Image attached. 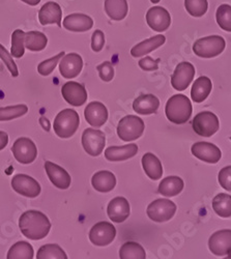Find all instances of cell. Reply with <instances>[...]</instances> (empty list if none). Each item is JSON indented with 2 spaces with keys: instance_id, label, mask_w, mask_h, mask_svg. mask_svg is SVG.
I'll return each mask as SVG.
<instances>
[{
  "instance_id": "5b68a950",
  "label": "cell",
  "mask_w": 231,
  "mask_h": 259,
  "mask_svg": "<svg viewBox=\"0 0 231 259\" xmlns=\"http://www.w3.org/2000/svg\"><path fill=\"white\" fill-rule=\"evenodd\" d=\"M143 120L135 115H128L120 119L117 125V135L123 141H133L140 138L144 132Z\"/></svg>"
},
{
  "instance_id": "836d02e7",
  "label": "cell",
  "mask_w": 231,
  "mask_h": 259,
  "mask_svg": "<svg viewBox=\"0 0 231 259\" xmlns=\"http://www.w3.org/2000/svg\"><path fill=\"white\" fill-rule=\"evenodd\" d=\"M121 259H145L146 253L141 245L135 242H128L121 246L119 250Z\"/></svg>"
},
{
  "instance_id": "8992f818",
  "label": "cell",
  "mask_w": 231,
  "mask_h": 259,
  "mask_svg": "<svg viewBox=\"0 0 231 259\" xmlns=\"http://www.w3.org/2000/svg\"><path fill=\"white\" fill-rule=\"evenodd\" d=\"M176 211V205L169 199L162 198L153 201L148 206V215L151 220L158 223L169 221L173 218Z\"/></svg>"
},
{
  "instance_id": "3957f363",
  "label": "cell",
  "mask_w": 231,
  "mask_h": 259,
  "mask_svg": "<svg viewBox=\"0 0 231 259\" xmlns=\"http://www.w3.org/2000/svg\"><path fill=\"white\" fill-rule=\"evenodd\" d=\"M79 124V114L74 109H65L56 115L53 127L55 134L58 137L62 139H68L77 132Z\"/></svg>"
},
{
  "instance_id": "f907efd6",
  "label": "cell",
  "mask_w": 231,
  "mask_h": 259,
  "mask_svg": "<svg viewBox=\"0 0 231 259\" xmlns=\"http://www.w3.org/2000/svg\"><path fill=\"white\" fill-rule=\"evenodd\" d=\"M229 138H230V140H231V133H230V136H229Z\"/></svg>"
},
{
  "instance_id": "5bb4252c",
  "label": "cell",
  "mask_w": 231,
  "mask_h": 259,
  "mask_svg": "<svg viewBox=\"0 0 231 259\" xmlns=\"http://www.w3.org/2000/svg\"><path fill=\"white\" fill-rule=\"evenodd\" d=\"M208 248L219 257L231 255V229L219 230L212 234L208 240Z\"/></svg>"
},
{
  "instance_id": "d6a6232c",
  "label": "cell",
  "mask_w": 231,
  "mask_h": 259,
  "mask_svg": "<svg viewBox=\"0 0 231 259\" xmlns=\"http://www.w3.org/2000/svg\"><path fill=\"white\" fill-rule=\"evenodd\" d=\"M213 208L222 218L231 217V196L225 193H220L213 199Z\"/></svg>"
},
{
  "instance_id": "d590c367",
  "label": "cell",
  "mask_w": 231,
  "mask_h": 259,
  "mask_svg": "<svg viewBox=\"0 0 231 259\" xmlns=\"http://www.w3.org/2000/svg\"><path fill=\"white\" fill-rule=\"evenodd\" d=\"M25 53V32L16 29L12 34L11 54L13 57L21 58Z\"/></svg>"
},
{
  "instance_id": "f546056e",
  "label": "cell",
  "mask_w": 231,
  "mask_h": 259,
  "mask_svg": "<svg viewBox=\"0 0 231 259\" xmlns=\"http://www.w3.org/2000/svg\"><path fill=\"white\" fill-rule=\"evenodd\" d=\"M183 181L178 177H168L159 185V193L164 197H174L182 191Z\"/></svg>"
},
{
  "instance_id": "44dd1931",
  "label": "cell",
  "mask_w": 231,
  "mask_h": 259,
  "mask_svg": "<svg viewBox=\"0 0 231 259\" xmlns=\"http://www.w3.org/2000/svg\"><path fill=\"white\" fill-rule=\"evenodd\" d=\"M62 25L69 31L85 32L93 28L94 20L84 14H71L65 18Z\"/></svg>"
},
{
  "instance_id": "52a82bcc",
  "label": "cell",
  "mask_w": 231,
  "mask_h": 259,
  "mask_svg": "<svg viewBox=\"0 0 231 259\" xmlns=\"http://www.w3.org/2000/svg\"><path fill=\"white\" fill-rule=\"evenodd\" d=\"M195 133L202 137H211L219 131V119L216 114L209 111L198 113L192 122Z\"/></svg>"
},
{
  "instance_id": "681fc988",
  "label": "cell",
  "mask_w": 231,
  "mask_h": 259,
  "mask_svg": "<svg viewBox=\"0 0 231 259\" xmlns=\"http://www.w3.org/2000/svg\"><path fill=\"white\" fill-rule=\"evenodd\" d=\"M151 2L154 4V5H157V4H159L161 0H151Z\"/></svg>"
},
{
  "instance_id": "9c48e42d",
  "label": "cell",
  "mask_w": 231,
  "mask_h": 259,
  "mask_svg": "<svg viewBox=\"0 0 231 259\" xmlns=\"http://www.w3.org/2000/svg\"><path fill=\"white\" fill-rule=\"evenodd\" d=\"M15 159L21 164H31L37 156V149L34 142L26 137L17 139L12 147Z\"/></svg>"
},
{
  "instance_id": "2e32d148",
  "label": "cell",
  "mask_w": 231,
  "mask_h": 259,
  "mask_svg": "<svg viewBox=\"0 0 231 259\" xmlns=\"http://www.w3.org/2000/svg\"><path fill=\"white\" fill-rule=\"evenodd\" d=\"M61 94L70 105L75 107L82 106L87 100V92L84 85L74 81L67 82L62 86Z\"/></svg>"
},
{
  "instance_id": "ab89813d",
  "label": "cell",
  "mask_w": 231,
  "mask_h": 259,
  "mask_svg": "<svg viewBox=\"0 0 231 259\" xmlns=\"http://www.w3.org/2000/svg\"><path fill=\"white\" fill-rule=\"evenodd\" d=\"M64 55H65V52H60L59 54L55 55L54 57H52L50 59L41 61L37 67L38 73L41 76H49L54 71V69L56 68V66L59 62V60L62 58V56H64Z\"/></svg>"
},
{
  "instance_id": "f6af8a7d",
  "label": "cell",
  "mask_w": 231,
  "mask_h": 259,
  "mask_svg": "<svg viewBox=\"0 0 231 259\" xmlns=\"http://www.w3.org/2000/svg\"><path fill=\"white\" fill-rule=\"evenodd\" d=\"M105 45V34L102 30L97 29L91 36V49L95 52H100Z\"/></svg>"
},
{
  "instance_id": "b9f144b4",
  "label": "cell",
  "mask_w": 231,
  "mask_h": 259,
  "mask_svg": "<svg viewBox=\"0 0 231 259\" xmlns=\"http://www.w3.org/2000/svg\"><path fill=\"white\" fill-rule=\"evenodd\" d=\"M100 78L105 82H110L114 77V68L110 61H104L97 67Z\"/></svg>"
},
{
  "instance_id": "9a60e30c",
  "label": "cell",
  "mask_w": 231,
  "mask_h": 259,
  "mask_svg": "<svg viewBox=\"0 0 231 259\" xmlns=\"http://www.w3.org/2000/svg\"><path fill=\"white\" fill-rule=\"evenodd\" d=\"M191 152L197 159L209 164L218 163L222 157L220 148L211 142H196L192 145Z\"/></svg>"
},
{
  "instance_id": "f1b7e54d",
  "label": "cell",
  "mask_w": 231,
  "mask_h": 259,
  "mask_svg": "<svg viewBox=\"0 0 231 259\" xmlns=\"http://www.w3.org/2000/svg\"><path fill=\"white\" fill-rule=\"evenodd\" d=\"M212 90L213 84L211 79L205 76H201L195 80L192 86L191 98L195 103H201L209 96Z\"/></svg>"
},
{
  "instance_id": "bcb514c9",
  "label": "cell",
  "mask_w": 231,
  "mask_h": 259,
  "mask_svg": "<svg viewBox=\"0 0 231 259\" xmlns=\"http://www.w3.org/2000/svg\"><path fill=\"white\" fill-rule=\"evenodd\" d=\"M9 143V135L6 132L0 131V150H3L5 147H7Z\"/></svg>"
},
{
  "instance_id": "7dc6e473",
  "label": "cell",
  "mask_w": 231,
  "mask_h": 259,
  "mask_svg": "<svg viewBox=\"0 0 231 259\" xmlns=\"http://www.w3.org/2000/svg\"><path fill=\"white\" fill-rule=\"evenodd\" d=\"M39 122H40L41 126L45 128V131H47V132L50 131V122H49V120L46 117H40Z\"/></svg>"
},
{
  "instance_id": "74e56055",
  "label": "cell",
  "mask_w": 231,
  "mask_h": 259,
  "mask_svg": "<svg viewBox=\"0 0 231 259\" xmlns=\"http://www.w3.org/2000/svg\"><path fill=\"white\" fill-rule=\"evenodd\" d=\"M216 20L223 30L231 32V6L221 5L217 9Z\"/></svg>"
},
{
  "instance_id": "4dcf8cb0",
  "label": "cell",
  "mask_w": 231,
  "mask_h": 259,
  "mask_svg": "<svg viewBox=\"0 0 231 259\" xmlns=\"http://www.w3.org/2000/svg\"><path fill=\"white\" fill-rule=\"evenodd\" d=\"M48 44L47 36L39 31L25 32V48L30 51L37 52L46 48Z\"/></svg>"
},
{
  "instance_id": "4fadbf2b",
  "label": "cell",
  "mask_w": 231,
  "mask_h": 259,
  "mask_svg": "<svg viewBox=\"0 0 231 259\" xmlns=\"http://www.w3.org/2000/svg\"><path fill=\"white\" fill-rule=\"evenodd\" d=\"M148 25L157 32L166 31L171 25V16L162 7H153L146 13Z\"/></svg>"
},
{
  "instance_id": "e575fe53",
  "label": "cell",
  "mask_w": 231,
  "mask_h": 259,
  "mask_svg": "<svg viewBox=\"0 0 231 259\" xmlns=\"http://www.w3.org/2000/svg\"><path fill=\"white\" fill-rule=\"evenodd\" d=\"M37 259H68L66 252L56 244L44 245L38 249Z\"/></svg>"
},
{
  "instance_id": "f35d334b",
  "label": "cell",
  "mask_w": 231,
  "mask_h": 259,
  "mask_svg": "<svg viewBox=\"0 0 231 259\" xmlns=\"http://www.w3.org/2000/svg\"><path fill=\"white\" fill-rule=\"evenodd\" d=\"M184 8L192 17L200 18L206 14L208 3L207 0H184Z\"/></svg>"
},
{
  "instance_id": "4316f807",
  "label": "cell",
  "mask_w": 231,
  "mask_h": 259,
  "mask_svg": "<svg viewBox=\"0 0 231 259\" xmlns=\"http://www.w3.org/2000/svg\"><path fill=\"white\" fill-rule=\"evenodd\" d=\"M105 12L114 21H121L128 15L129 6L127 0H105Z\"/></svg>"
},
{
  "instance_id": "7c38bea8",
  "label": "cell",
  "mask_w": 231,
  "mask_h": 259,
  "mask_svg": "<svg viewBox=\"0 0 231 259\" xmlns=\"http://www.w3.org/2000/svg\"><path fill=\"white\" fill-rule=\"evenodd\" d=\"M12 187L15 192L28 198H35L40 194L39 184L26 175H17L12 180Z\"/></svg>"
},
{
  "instance_id": "d6986e66",
  "label": "cell",
  "mask_w": 231,
  "mask_h": 259,
  "mask_svg": "<svg viewBox=\"0 0 231 259\" xmlns=\"http://www.w3.org/2000/svg\"><path fill=\"white\" fill-rule=\"evenodd\" d=\"M45 170L51 183L60 190H67L71 186V177L62 167L50 161L45 163Z\"/></svg>"
},
{
  "instance_id": "277c9868",
  "label": "cell",
  "mask_w": 231,
  "mask_h": 259,
  "mask_svg": "<svg viewBox=\"0 0 231 259\" xmlns=\"http://www.w3.org/2000/svg\"><path fill=\"white\" fill-rule=\"evenodd\" d=\"M226 47L224 37L209 35L197 39L193 45L194 53L201 58H213L220 55Z\"/></svg>"
},
{
  "instance_id": "ee69618b",
  "label": "cell",
  "mask_w": 231,
  "mask_h": 259,
  "mask_svg": "<svg viewBox=\"0 0 231 259\" xmlns=\"http://www.w3.org/2000/svg\"><path fill=\"white\" fill-rule=\"evenodd\" d=\"M161 59H154L151 56H145L139 60V67L143 71H156L159 69V62Z\"/></svg>"
},
{
  "instance_id": "83f0119b",
  "label": "cell",
  "mask_w": 231,
  "mask_h": 259,
  "mask_svg": "<svg viewBox=\"0 0 231 259\" xmlns=\"http://www.w3.org/2000/svg\"><path fill=\"white\" fill-rule=\"evenodd\" d=\"M141 162L146 176L151 180L158 181L162 178L163 167L157 156H155L152 153H148L142 157Z\"/></svg>"
},
{
  "instance_id": "6da1fadb",
  "label": "cell",
  "mask_w": 231,
  "mask_h": 259,
  "mask_svg": "<svg viewBox=\"0 0 231 259\" xmlns=\"http://www.w3.org/2000/svg\"><path fill=\"white\" fill-rule=\"evenodd\" d=\"M21 232L32 241L43 240L51 229V223L47 215L38 210H27L19 219Z\"/></svg>"
},
{
  "instance_id": "c3c4849f",
  "label": "cell",
  "mask_w": 231,
  "mask_h": 259,
  "mask_svg": "<svg viewBox=\"0 0 231 259\" xmlns=\"http://www.w3.org/2000/svg\"><path fill=\"white\" fill-rule=\"evenodd\" d=\"M21 2L25 3L26 5H29V6L34 7V6H37V5L40 3V0H21Z\"/></svg>"
},
{
  "instance_id": "ffe728a7",
  "label": "cell",
  "mask_w": 231,
  "mask_h": 259,
  "mask_svg": "<svg viewBox=\"0 0 231 259\" xmlns=\"http://www.w3.org/2000/svg\"><path fill=\"white\" fill-rule=\"evenodd\" d=\"M130 204L124 197H115L112 199L107 207L108 217L112 222L122 223L129 218Z\"/></svg>"
},
{
  "instance_id": "30bf717a",
  "label": "cell",
  "mask_w": 231,
  "mask_h": 259,
  "mask_svg": "<svg viewBox=\"0 0 231 259\" xmlns=\"http://www.w3.org/2000/svg\"><path fill=\"white\" fill-rule=\"evenodd\" d=\"M116 236V229L114 225L109 222H99L89 231L90 242L98 247H105L110 245Z\"/></svg>"
},
{
  "instance_id": "8d00e7d4",
  "label": "cell",
  "mask_w": 231,
  "mask_h": 259,
  "mask_svg": "<svg viewBox=\"0 0 231 259\" xmlns=\"http://www.w3.org/2000/svg\"><path fill=\"white\" fill-rule=\"evenodd\" d=\"M28 107L26 105H17L0 108V121H8L23 116L27 113Z\"/></svg>"
},
{
  "instance_id": "7bdbcfd3",
  "label": "cell",
  "mask_w": 231,
  "mask_h": 259,
  "mask_svg": "<svg viewBox=\"0 0 231 259\" xmlns=\"http://www.w3.org/2000/svg\"><path fill=\"white\" fill-rule=\"evenodd\" d=\"M218 181L223 189L231 192V166L221 169L218 176Z\"/></svg>"
},
{
  "instance_id": "60d3db41",
  "label": "cell",
  "mask_w": 231,
  "mask_h": 259,
  "mask_svg": "<svg viewBox=\"0 0 231 259\" xmlns=\"http://www.w3.org/2000/svg\"><path fill=\"white\" fill-rule=\"evenodd\" d=\"M0 58H2L5 62V64L7 66V68L9 69V71L11 72L13 77H18L19 75V71L17 68V64L15 63L12 54L9 53V51L5 48L4 45L0 44Z\"/></svg>"
},
{
  "instance_id": "ba28073f",
  "label": "cell",
  "mask_w": 231,
  "mask_h": 259,
  "mask_svg": "<svg viewBox=\"0 0 231 259\" xmlns=\"http://www.w3.org/2000/svg\"><path fill=\"white\" fill-rule=\"evenodd\" d=\"M106 144V136L100 131L91 127L86 128L82 134V145L85 152L91 157L100 156Z\"/></svg>"
},
{
  "instance_id": "ac0fdd59",
  "label": "cell",
  "mask_w": 231,
  "mask_h": 259,
  "mask_svg": "<svg viewBox=\"0 0 231 259\" xmlns=\"http://www.w3.org/2000/svg\"><path fill=\"white\" fill-rule=\"evenodd\" d=\"M84 116L86 121L95 126L100 127L108 119V110L106 106L101 102H91L89 103L85 110H84Z\"/></svg>"
},
{
  "instance_id": "e0dca14e",
  "label": "cell",
  "mask_w": 231,
  "mask_h": 259,
  "mask_svg": "<svg viewBox=\"0 0 231 259\" xmlns=\"http://www.w3.org/2000/svg\"><path fill=\"white\" fill-rule=\"evenodd\" d=\"M83 59L77 53H69L62 56L59 63V72L66 79L76 78L82 71Z\"/></svg>"
},
{
  "instance_id": "8fae6325",
  "label": "cell",
  "mask_w": 231,
  "mask_h": 259,
  "mask_svg": "<svg viewBox=\"0 0 231 259\" xmlns=\"http://www.w3.org/2000/svg\"><path fill=\"white\" fill-rule=\"evenodd\" d=\"M195 76V68L192 63L182 61L177 64L172 76L171 85L172 88L178 92H182L189 88Z\"/></svg>"
},
{
  "instance_id": "7a4b0ae2",
  "label": "cell",
  "mask_w": 231,
  "mask_h": 259,
  "mask_svg": "<svg viewBox=\"0 0 231 259\" xmlns=\"http://www.w3.org/2000/svg\"><path fill=\"white\" fill-rule=\"evenodd\" d=\"M192 104L184 95H175L167 101L165 113L167 118L176 124L186 123L192 115Z\"/></svg>"
},
{
  "instance_id": "cb8c5ba5",
  "label": "cell",
  "mask_w": 231,
  "mask_h": 259,
  "mask_svg": "<svg viewBox=\"0 0 231 259\" xmlns=\"http://www.w3.org/2000/svg\"><path fill=\"white\" fill-rule=\"evenodd\" d=\"M160 106L159 99L154 95H141L133 103V109L136 113L142 115L154 114Z\"/></svg>"
},
{
  "instance_id": "603a6c76",
  "label": "cell",
  "mask_w": 231,
  "mask_h": 259,
  "mask_svg": "<svg viewBox=\"0 0 231 259\" xmlns=\"http://www.w3.org/2000/svg\"><path fill=\"white\" fill-rule=\"evenodd\" d=\"M138 153V146L134 143L123 146H110L105 150V158L111 162H120L133 158Z\"/></svg>"
},
{
  "instance_id": "1f68e13d",
  "label": "cell",
  "mask_w": 231,
  "mask_h": 259,
  "mask_svg": "<svg viewBox=\"0 0 231 259\" xmlns=\"http://www.w3.org/2000/svg\"><path fill=\"white\" fill-rule=\"evenodd\" d=\"M34 256L33 247L27 242H18L8 252V259H32Z\"/></svg>"
},
{
  "instance_id": "7402d4cb",
  "label": "cell",
  "mask_w": 231,
  "mask_h": 259,
  "mask_svg": "<svg viewBox=\"0 0 231 259\" xmlns=\"http://www.w3.org/2000/svg\"><path fill=\"white\" fill-rule=\"evenodd\" d=\"M61 18L62 11L60 6L57 3L49 2L40 8L38 12V21L41 25L49 24H57L59 27L61 26Z\"/></svg>"
},
{
  "instance_id": "d4e9b609",
  "label": "cell",
  "mask_w": 231,
  "mask_h": 259,
  "mask_svg": "<svg viewBox=\"0 0 231 259\" xmlns=\"http://www.w3.org/2000/svg\"><path fill=\"white\" fill-rule=\"evenodd\" d=\"M166 37L163 34H158L155 36H152L148 39H145L136 46H134L131 50V54L133 57H141L145 56L146 54H149L156 49L160 48L162 45L165 44Z\"/></svg>"
},
{
  "instance_id": "484cf974",
  "label": "cell",
  "mask_w": 231,
  "mask_h": 259,
  "mask_svg": "<svg viewBox=\"0 0 231 259\" xmlns=\"http://www.w3.org/2000/svg\"><path fill=\"white\" fill-rule=\"evenodd\" d=\"M91 185L98 192L108 193L115 188L116 178L110 171H99L94 175L91 179Z\"/></svg>"
}]
</instances>
